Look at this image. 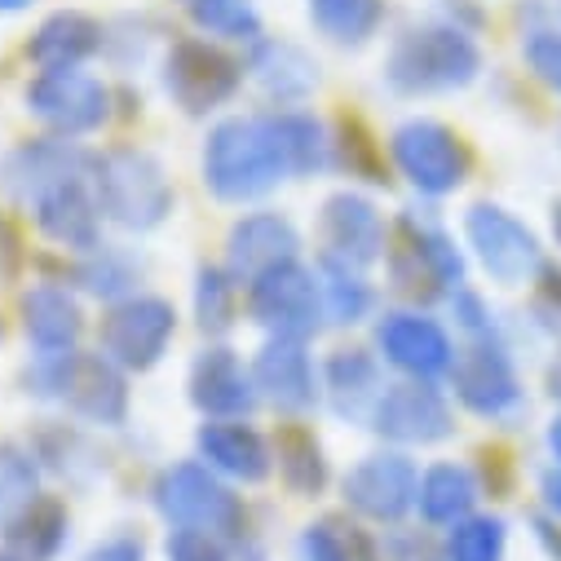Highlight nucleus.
I'll list each match as a JSON object with an SVG mask.
<instances>
[{
  "mask_svg": "<svg viewBox=\"0 0 561 561\" xmlns=\"http://www.w3.org/2000/svg\"><path fill=\"white\" fill-rule=\"evenodd\" d=\"M151 500H156V508L169 526L213 530L221 539H239L243 526H248V508L234 495V486L221 473H213L199 456L160 469V478L151 486Z\"/></svg>",
  "mask_w": 561,
  "mask_h": 561,
  "instance_id": "nucleus-6",
  "label": "nucleus"
},
{
  "mask_svg": "<svg viewBox=\"0 0 561 561\" xmlns=\"http://www.w3.org/2000/svg\"><path fill=\"white\" fill-rule=\"evenodd\" d=\"M67 535H71V513L58 495H36L5 526V543L19 561H58V552L67 548Z\"/></svg>",
  "mask_w": 561,
  "mask_h": 561,
  "instance_id": "nucleus-29",
  "label": "nucleus"
},
{
  "mask_svg": "<svg viewBox=\"0 0 561 561\" xmlns=\"http://www.w3.org/2000/svg\"><path fill=\"white\" fill-rule=\"evenodd\" d=\"M301 256V230L293 226V217L261 208V213H243L230 234H226V270L239 284H252L256 274H265L278 261Z\"/></svg>",
  "mask_w": 561,
  "mask_h": 561,
  "instance_id": "nucleus-21",
  "label": "nucleus"
},
{
  "mask_svg": "<svg viewBox=\"0 0 561 561\" xmlns=\"http://www.w3.org/2000/svg\"><path fill=\"white\" fill-rule=\"evenodd\" d=\"M191 19L208 41H234V45L261 41V14L252 0H191Z\"/></svg>",
  "mask_w": 561,
  "mask_h": 561,
  "instance_id": "nucleus-36",
  "label": "nucleus"
},
{
  "mask_svg": "<svg viewBox=\"0 0 561 561\" xmlns=\"http://www.w3.org/2000/svg\"><path fill=\"white\" fill-rule=\"evenodd\" d=\"M552 234H557V248H561V199L552 204Z\"/></svg>",
  "mask_w": 561,
  "mask_h": 561,
  "instance_id": "nucleus-48",
  "label": "nucleus"
},
{
  "mask_svg": "<svg viewBox=\"0 0 561 561\" xmlns=\"http://www.w3.org/2000/svg\"><path fill=\"white\" fill-rule=\"evenodd\" d=\"M310 23L323 41L363 49L385 23V0H310Z\"/></svg>",
  "mask_w": 561,
  "mask_h": 561,
  "instance_id": "nucleus-33",
  "label": "nucleus"
},
{
  "mask_svg": "<svg viewBox=\"0 0 561 561\" xmlns=\"http://www.w3.org/2000/svg\"><path fill=\"white\" fill-rule=\"evenodd\" d=\"M239 278L226 265H199L195 274V319L208 336H221L239 319Z\"/></svg>",
  "mask_w": 561,
  "mask_h": 561,
  "instance_id": "nucleus-35",
  "label": "nucleus"
},
{
  "mask_svg": "<svg viewBox=\"0 0 561 561\" xmlns=\"http://www.w3.org/2000/svg\"><path fill=\"white\" fill-rule=\"evenodd\" d=\"M32 0H0V14H19V10H27Z\"/></svg>",
  "mask_w": 561,
  "mask_h": 561,
  "instance_id": "nucleus-47",
  "label": "nucleus"
},
{
  "mask_svg": "<svg viewBox=\"0 0 561 561\" xmlns=\"http://www.w3.org/2000/svg\"><path fill=\"white\" fill-rule=\"evenodd\" d=\"M319 288H323V314L336 328L363 323L376 306V293L367 284L363 265H350L341 256H319Z\"/></svg>",
  "mask_w": 561,
  "mask_h": 561,
  "instance_id": "nucleus-31",
  "label": "nucleus"
},
{
  "mask_svg": "<svg viewBox=\"0 0 561 561\" xmlns=\"http://www.w3.org/2000/svg\"><path fill=\"white\" fill-rule=\"evenodd\" d=\"M376 354L407 380H443L456 363L447 328L420 310H389L376 319Z\"/></svg>",
  "mask_w": 561,
  "mask_h": 561,
  "instance_id": "nucleus-16",
  "label": "nucleus"
},
{
  "mask_svg": "<svg viewBox=\"0 0 561 561\" xmlns=\"http://www.w3.org/2000/svg\"><path fill=\"white\" fill-rule=\"evenodd\" d=\"M256 393L284 415H306L323 398V371L314 367L306 336H265L252 358Z\"/></svg>",
  "mask_w": 561,
  "mask_h": 561,
  "instance_id": "nucleus-18",
  "label": "nucleus"
},
{
  "mask_svg": "<svg viewBox=\"0 0 561 561\" xmlns=\"http://www.w3.org/2000/svg\"><path fill=\"white\" fill-rule=\"evenodd\" d=\"M248 76L256 80V89L278 102V106H301L314 89H319V62L293 45V41H256L252 58H248Z\"/></svg>",
  "mask_w": 561,
  "mask_h": 561,
  "instance_id": "nucleus-25",
  "label": "nucleus"
},
{
  "mask_svg": "<svg viewBox=\"0 0 561 561\" xmlns=\"http://www.w3.org/2000/svg\"><path fill=\"white\" fill-rule=\"evenodd\" d=\"M465 239L478 265L500 288H522L539 274V239L535 230L500 204H473L465 213Z\"/></svg>",
  "mask_w": 561,
  "mask_h": 561,
  "instance_id": "nucleus-13",
  "label": "nucleus"
},
{
  "mask_svg": "<svg viewBox=\"0 0 561 561\" xmlns=\"http://www.w3.org/2000/svg\"><path fill=\"white\" fill-rule=\"evenodd\" d=\"M106 32L98 19L80 14V10H58L49 14L32 41H27V58L41 67V71H54V67H84L98 49H102Z\"/></svg>",
  "mask_w": 561,
  "mask_h": 561,
  "instance_id": "nucleus-26",
  "label": "nucleus"
},
{
  "mask_svg": "<svg viewBox=\"0 0 561 561\" xmlns=\"http://www.w3.org/2000/svg\"><path fill=\"white\" fill-rule=\"evenodd\" d=\"M380 71H385V84L402 98L456 93L478 80L482 49L460 23H420L389 45Z\"/></svg>",
  "mask_w": 561,
  "mask_h": 561,
  "instance_id": "nucleus-2",
  "label": "nucleus"
},
{
  "mask_svg": "<svg viewBox=\"0 0 561 561\" xmlns=\"http://www.w3.org/2000/svg\"><path fill=\"white\" fill-rule=\"evenodd\" d=\"M195 451L226 482L256 486L274 473V447L261 430L248 425V420H208V425L195 434Z\"/></svg>",
  "mask_w": 561,
  "mask_h": 561,
  "instance_id": "nucleus-22",
  "label": "nucleus"
},
{
  "mask_svg": "<svg viewBox=\"0 0 561 561\" xmlns=\"http://www.w3.org/2000/svg\"><path fill=\"white\" fill-rule=\"evenodd\" d=\"M160 80H164V93L173 98V106H182L186 115H208L239 93L243 67L217 41L186 36V41H173V49L164 54Z\"/></svg>",
  "mask_w": 561,
  "mask_h": 561,
  "instance_id": "nucleus-10",
  "label": "nucleus"
},
{
  "mask_svg": "<svg viewBox=\"0 0 561 561\" xmlns=\"http://www.w3.org/2000/svg\"><path fill=\"white\" fill-rule=\"evenodd\" d=\"M178 336V310L164 297L133 293L124 301H111V310L98 323V350L124 367V371H151Z\"/></svg>",
  "mask_w": 561,
  "mask_h": 561,
  "instance_id": "nucleus-9",
  "label": "nucleus"
},
{
  "mask_svg": "<svg viewBox=\"0 0 561 561\" xmlns=\"http://www.w3.org/2000/svg\"><path fill=\"white\" fill-rule=\"evenodd\" d=\"M164 557L169 561H234L230 557V539H221L213 530H191V526H173L169 530Z\"/></svg>",
  "mask_w": 561,
  "mask_h": 561,
  "instance_id": "nucleus-40",
  "label": "nucleus"
},
{
  "mask_svg": "<svg viewBox=\"0 0 561 561\" xmlns=\"http://www.w3.org/2000/svg\"><path fill=\"white\" fill-rule=\"evenodd\" d=\"M415 486H420V469L402 451H371L358 465H350V473L341 478L345 504L376 526H398L415 508Z\"/></svg>",
  "mask_w": 561,
  "mask_h": 561,
  "instance_id": "nucleus-17",
  "label": "nucleus"
},
{
  "mask_svg": "<svg viewBox=\"0 0 561 561\" xmlns=\"http://www.w3.org/2000/svg\"><path fill=\"white\" fill-rule=\"evenodd\" d=\"M186 389H191L195 411H204L208 420H248L256 411V402H261L252 367L230 345L199 350L195 363H191Z\"/></svg>",
  "mask_w": 561,
  "mask_h": 561,
  "instance_id": "nucleus-19",
  "label": "nucleus"
},
{
  "mask_svg": "<svg viewBox=\"0 0 561 561\" xmlns=\"http://www.w3.org/2000/svg\"><path fill=\"white\" fill-rule=\"evenodd\" d=\"M248 314L270 336H306L310 341L328 323L319 270H310L301 256L270 265L265 274H256L248 284Z\"/></svg>",
  "mask_w": 561,
  "mask_h": 561,
  "instance_id": "nucleus-8",
  "label": "nucleus"
},
{
  "mask_svg": "<svg viewBox=\"0 0 561 561\" xmlns=\"http://www.w3.org/2000/svg\"><path fill=\"white\" fill-rule=\"evenodd\" d=\"M548 447H552V456H557V465H561V415L548 425Z\"/></svg>",
  "mask_w": 561,
  "mask_h": 561,
  "instance_id": "nucleus-46",
  "label": "nucleus"
},
{
  "mask_svg": "<svg viewBox=\"0 0 561 561\" xmlns=\"http://www.w3.org/2000/svg\"><path fill=\"white\" fill-rule=\"evenodd\" d=\"M447 376H451L456 398L482 420H513L526 407L517 367H513L508 350L495 341V332L473 336L465 350H456V363Z\"/></svg>",
  "mask_w": 561,
  "mask_h": 561,
  "instance_id": "nucleus-14",
  "label": "nucleus"
},
{
  "mask_svg": "<svg viewBox=\"0 0 561 561\" xmlns=\"http://www.w3.org/2000/svg\"><path fill=\"white\" fill-rule=\"evenodd\" d=\"M385 561H447V548H438L425 530H389Z\"/></svg>",
  "mask_w": 561,
  "mask_h": 561,
  "instance_id": "nucleus-42",
  "label": "nucleus"
},
{
  "mask_svg": "<svg viewBox=\"0 0 561 561\" xmlns=\"http://www.w3.org/2000/svg\"><path fill=\"white\" fill-rule=\"evenodd\" d=\"M389 284L411 301H443L456 288H465V256L456 239L415 213H402L385 243Z\"/></svg>",
  "mask_w": 561,
  "mask_h": 561,
  "instance_id": "nucleus-5",
  "label": "nucleus"
},
{
  "mask_svg": "<svg viewBox=\"0 0 561 561\" xmlns=\"http://www.w3.org/2000/svg\"><path fill=\"white\" fill-rule=\"evenodd\" d=\"M84 561H147V548H142V539H137V535H111Z\"/></svg>",
  "mask_w": 561,
  "mask_h": 561,
  "instance_id": "nucleus-43",
  "label": "nucleus"
},
{
  "mask_svg": "<svg viewBox=\"0 0 561 561\" xmlns=\"http://www.w3.org/2000/svg\"><path fill=\"white\" fill-rule=\"evenodd\" d=\"M89 182H93L102 221L133 230V234L164 226L178 204V191H173L164 164L142 147H111V151L93 156Z\"/></svg>",
  "mask_w": 561,
  "mask_h": 561,
  "instance_id": "nucleus-4",
  "label": "nucleus"
},
{
  "mask_svg": "<svg viewBox=\"0 0 561 561\" xmlns=\"http://www.w3.org/2000/svg\"><path fill=\"white\" fill-rule=\"evenodd\" d=\"M367 425L393 447H434L456 434V415L434 380H398L385 385Z\"/></svg>",
  "mask_w": 561,
  "mask_h": 561,
  "instance_id": "nucleus-15",
  "label": "nucleus"
},
{
  "mask_svg": "<svg viewBox=\"0 0 561 561\" xmlns=\"http://www.w3.org/2000/svg\"><path fill=\"white\" fill-rule=\"evenodd\" d=\"M332 164H345L354 178H367V182H385V169H380V151L376 142L358 128V124H345V133L336 137L332 133Z\"/></svg>",
  "mask_w": 561,
  "mask_h": 561,
  "instance_id": "nucleus-39",
  "label": "nucleus"
},
{
  "mask_svg": "<svg viewBox=\"0 0 561 561\" xmlns=\"http://www.w3.org/2000/svg\"><path fill=\"white\" fill-rule=\"evenodd\" d=\"M274 469L284 478V486L301 500H319L328 491V456H323V443L306 430V425H284L274 438Z\"/></svg>",
  "mask_w": 561,
  "mask_h": 561,
  "instance_id": "nucleus-30",
  "label": "nucleus"
},
{
  "mask_svg": "<svg viewBox=\"0 0 561 561\" xmlns=\"http://www.w3.org/2000/svg\"><path fill=\"white\" fill-rule=\"evenodd\" d=\"M478 473L460 460H438L420 473L415 486V513L425 517V526H456L478 508Z\"/></svg>",
  "mask_w": 561,
  "mask_h": 561,
  "instance_id": "nucleus-27",
  "label": "nucleus"
},
{
  "mask_svg": "<svg viewBox=\"0 0 561 561\" xmlns=\"http://www.w3.org/2000/svg\"><path fill=\"white\" fill-rule=\"evenodd\" d=\"M0 561H19V557H14L10 548H0Z\"/></svg>",
  "mask_w": 561,
  "mask_h": 561,
  "instance_id": "nucleus-49",
  "label": "nucleus"
},
{
  "mask_svg": "<svg viewBox=\"0 0 561 561\" xmlns=\"http://www.w3.org/2000/svg\"><path fill=\"white\" fill-rule=\"evenodd\" d=\"M27 389L67 407L84 425L119 430L128 420V376L102 350H67V354H36L27 367Z\"/></svg>",
  "mask_w": 561,
  "mask_h": 561,
  "instance_id": "nucleus-3",
  "label": "nucleus"
},
{
  "mask_svg": "<svg viewBox=\"0 0 561 561\" xmlns=\"http://www.w3.org/2000/svg\"><path fill=\"white\" fill-rule=\"evenodd\" d=\"M389 156H393V169L430 199L456 195L473 173V156L465 147V137L430 115L402 119L389 137Z\"/></svg>",
  "mask_w": 561,
  "mask_h": 561,
  "instance_id": "nucleus-7",
  "label": "nucleus"
},
{
  "mask_svg": "<svg viewBox=\"0 0 561 561\" xmlns=\"http://www.w3.org/2000/svg\"><path fill=\"white\" fill-rule=\"evenodd\" d=\"M380 393H385L380 354L358 350V345L332 350V358L323 363V398L341 420H350V425H367Z\"/></svg>",
  "mask_w": 561,
  "mask_h": 561,
  "instance_id": "nucleus-23",
  "label": "nucleus"
},
{
  "mask_svg": "<svg viewBox=\"0 0 561 561\" xmlns=\"http://www.w3.org/2000/svg\"><path fill=\"white\" fill-rule=\"evenodd\" d=\"M522 58H526V67H530L552 93H561V32H557V27L526 32V41H522Z\"/></svg>",
  "mask_w": 561,
  "mask_h": 561,
  "instance_id": "nucleus-41",
  "label": "nucleus"
},
{
  "mask_svg": "<svg viewBox=\"0 0 561 561\" xmlns=\"http://www.w3.org/2000/svg\"><path fill=\"white\" fill-rule=\"evenodd\" d=\"M270 133H274V147L284 156L288 178H314L323 169H332V133L319 115L284 106V111H270Z\"/></svg>",
  "mask_w": 561,
  "mask_h": 561,
  "instance_id": "nucleus-28",
  "label": "nucleus"
},
{
  "mask_svg": "<svg viewBox=\"0 0 561 561\" xmlns=\"http://www.w3.org/2000/svg\"><path fill=\"white\" fill-rule=\"evenodd\" d=\"M89 164L67 169V173L41 182L27 199H19L32 213V221L45 239H54L58 248L80 252V256L102 248V208H98V195H93V182H89Z\"/></svg>",
  "mask_w": 561,
  "mask_h": 561,
  "instance_id": "nucleus-11",
  "label": "nucleus"
},
{
  "mask_svg": "<svg viewBox=\"0 0 561 561\" xmlns=\"http://www.w3.org/2000/svg\"><path fill=\"white\" fill-rule=\"evenodd\" d=\"M27 111L54 137H89L111 119V89L84 67H54L27 84Z\"/></svg>",
  "mask_w": 561,
  "mask_h": 561,
  "instance_id": "nucleus-12",
  "label": "nucleus"
},
{
  "mask_svg": "<svg viewBox=\"0 0 561 561\" xmlns=\"http://www.w3.org/2000/svg\"><path fill=\"white\" fill-rule=\"evenodd\" d=\"M447 561H504L508 552V526L500 517H478L469 513L465 522L451 526L447 535Z\"/></svg>",
  "mask_w": 561,
  "mask_h": 561,
  "instance_id": "nucleus-38",
  "label": "nucleus"
},
{
  "mask_svg": "<svg viewBox=\"0 0 561 561\" xmlns=\"http://www.w3.org/2000/svg\"><path fill=\"white\" fill-rule=\"evenodd\" d=\"M297 561H385V543L345 517H319L301 530Z\"/></svg>",
  "mask_w": 561,
  "mask_h": 561,
  "instance_id": "nucleus-32",
  "label": "nucleus"
},
{
  "mask_svg": "<svg viewBox=\"0 0 561 561\" xmlns=\"http://www.w3.org/2000/svg\"><path fill=\"white\" fill-rule=\"evenodd\" d=\"M137 261L124 252V248H93V252H84L80 256V265H76V284L89 293V297H102V301H124V297H133V288H137Z\"/></svg>",
  "mask_w": 561,
  "mask_h": 561,
  "instance_id": "nucleus-34",
  "label": "nucleus"
},
{
  "mask_svg": "<svg viewBox=\"0 0 561 561\" xmlns=\"http://www.w3.org/2000/svg\"><path fill=\"white\" fill-rule=\"evenodd\" d=\"M41 469L36 456L14 447V443H0V530H5L36 495H41Z\"/></svg>",
  "mask_w": 561,
  "mask_h": 561,
  "instance_id": "nucleus-37",
  "label": "nucleus"
},
{
  "mask_svg": "<svg viewBox=\"0 0 561 561\" xmlns=\"http://www.w3.org/2000/svg\"><path fill=\"white\" fill-rule=\"evenodd\" d=\"M199 173L208 195L221 204H252L265 199L278 182H288L284 156L274 147L265 115H226L208 128Z\"/></svg>",
  "mask_w": 561,
  "mask_h": 561,
  "instance_id": "nucleus-1",
  "label": "nucleus"
},
{
  "mask_svg": "<svg viewBox=\"0 0 561 561\" xmlns=\"http://www.w3.org/2000/svg\"><path fill=\"white\" fill-rule=\"evenodd\" d=\"M319 234H323V256H341L350 265L380 261L385 243H389L385 213L367 195H358V191H336V195L323 199Z\"/></svg>",
  "mask_w": 561,
  "mask_h": 561,
  "instance_id": "nucleus-20",
  "label": "nucleus"
},
{
  "mask_svg": "<svg viewBox=\"0 0 561 561\" xmlns=\"http://www.w3.org/2000/svg\"><path fill=\"white\" fill-rule=\"evenodd\" d=\"M539 495H543V504H548V513L561 522V465H552L543 478H539Z\"/></svg>",
  "mask_w": 561,
  "mask_h": 561,
  "instance_id": "nucleus-44",
  "label": "nucleus"
},
{
  "mask_svg": "<svg viewBox=\"0 0 561 561\" xmlns=\"http://www.w3.org/2000/svg\"><path fill=\"white\" fill-rule=\"evenodd\" d=\"M548 393L561 402V350L552 354V363H548Z\"/></svg>",
  "mask_w": 561,
  "mask_h": 561,
  "instance_id": "nucleus-45",
  "label": "nucleus"
},
{
  "mask_svg": "<svg viewBox=\"0 0 561 561\" xmlns=\"http://www.w3.org/2000/svg\"><path fill=\"white\" fill-rule=\"evenodd\" d=\"M19 319L36 354H67L84 336V306L67 284H32L19 301Z\"/></svg>",
  "mask_w": 561,
  "mask_h": 561,
  "instance_id": "nucleus-24",
  "label": "nucleus"
}]
</instances>
